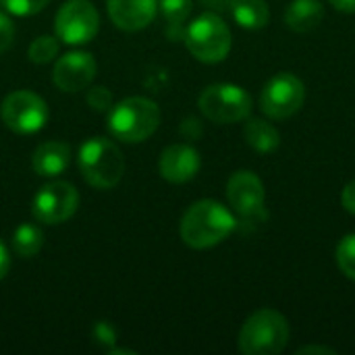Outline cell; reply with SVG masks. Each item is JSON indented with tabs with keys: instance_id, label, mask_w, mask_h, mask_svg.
Here are the masks:
<instances>
[{
	"instance_id": "cell-1",
	"label": "cell",
	"mask_w": 355,
	"mask_h": 355,
	"mask_svg": "<svg viewBox=\"0 0 355 355\" xmlns=\"http://www.w3.org/2000/svg\"><path fill=\"white\" fill-rule=\"evenodd\" d=\"M237 227L233 212L216 200H200L187 208L181 218L179 233L185 245L208 250L225 241Z\"/></svg>"
},
{
	"instance_id": "cell-2",
	"label": "cell",
	"mask_w": 355,
	"mask_h": 355,
	"mask_svg": "<svg viewBox=\"0 0 355 355\" xmlns=\"http://www.w3.org/2000/svg\"><path fill=\"white\" fill-rule=\"evenodd\" d=\"M291 337L287 318L277 310H258L239 331V352L245 355H279Z\"/></svg>"
},
{
	"instance_id": "cell-3",
	"label": "cell",
	"mask_w": 355,
	"mask_h": 355,
	"mask_svg": "<svg viewBox=\"0 0 355 355\" xmlns=\"http://www.w3.org/2000/svg\"><path fill=\"white\" fill-rule=\"evenodd\" d=\"M77 162L81 177L96 189L114 187L125 173V158L121 148L106 137H89L79 148Z\"/></svg>"
},
{
	"instance_id": "cell-4",
	"label": "cell",
	"mask_w": 355,
	"mask_h": 355,
	"mask_svg": "<svg viewBox=\"0 0 355 355\" xmlns=\"http://www.w3.org/2000/svg\"><path fill=\"white\" fill-rule=\"evenodd\" d=\"M160 125V108L148 98H125L110 108L108 129L125 144H139L148 139Z\"/></svg>"
},
{
	"instance_id": "cell-5",
	"label": "cell",
	"mask_w": 355,
	"mask_h": 355,
	"mask_svg": "<svg viewBox=\"0 0 355 355\" xmlns=\"http://www.w3.org/2000/svg\"><path fill=\"white\" fill-rule=\"evenodd\" d=\"M185 46L193 58L206 64L225 60L231 52V29L216 12H204L196 17L185 29Z\"/></svg>"
},
{
	"instance_id": "cell-6",
	"label": "cell",
	"mask_w": 355,
	"mask_h": 355,
	"mask_svg": "<svg viewBox=\"0 0 355 355\" xmlns=\"http://www.w3.org/2000/svg\"><path fill=\"white\" fill-rule=\"evenodd\" d=\"M198 106L208 121L216 125H231L250 119L254 102L252 96L239 85L214 83L200 94Z\"/></svg>"
},
{
	"instance_id": "cell-7",
	"label": "cell",
	"mask_w": 355,
	"mask_h": 355,
	"mask_svg": "<svg viewBox=\"0 0 355 355\" xmlns=\"http://www.w3.org/2000/svg\"><path fill=\"white\" fill-rule=\"evenodd\" d=\"M306 102V85L293 73H279L262 87L260 110L272 121H285L302 110Z\"/></svg>"
},
{
	"instance_id": "cell-8",
	"label": "cell",
	"mask_w": 355,
	"mask_h": 355,
	"mask_svg": "<svg viewBox=\"0 0 355 355\" xmlns=\"http://www.w3.org/2000/svg\"><path fill=\"white\" fill-rule=\"evenodd\" d=\"M56 37L69 46H81L96 37L100 29V15L89 0L64 2L54 19Z\"/></svg>"
},
{
	"instance_id": "cell-9",
	"label": "cell",
	"mask_w": 355,
	"mask_h": 355,
	"mask_svg": "<svg viewBox=\"0 0 355 355\" xmlns=\"http://www.w3.org/2000/svg\"><path fill=\"white\" fill-rule=\"evenodd\" d=\"M0 116L10 131L19 135H31L44 129L48 121V104L37 94L19 89L4 98Z\"/></svg>"
},
{
	"instance_id": "cell-10",
	"label": "cell",
	"mask_w": 355,
	"mask_h": 355,
	"mask_svg": "<svg viewBox=\"0 0 355 355\" xmlns=\"http://www.w3.org/2000/svg\"><path fill=\"white\" fill-rule=\"evenodd\" d=\"M77 206L79 191L75 189V185L67 181H52L35 193L31 212L37 223L60 225L77 212Z\"/></svg>"
},
{
	"instance_id": "cell-11",
	"label": "cell",
	"mask_w": 355,
	"mask_h": 355,
	"mask_svg": "<svg viewBox=\"0 0 355 355\" xmlns=\"http://www.w3.org/2000/svg\"><path fill=\"white\" fill-rule=\"evenodd\" d=\"M264 183L252 171H237L227 183V200L233 212L245 223H258L264 212Z\"/></svg>"
},
{
	"instance_id": "cell-12",
	"label": "cell",
	"mask_w": 355,
	"mask_h": 355,
	"mask_svg": "<svg viewBox=\"0 0 355 355\" xmlns=\"http://www.w3.org/2000/svg\"><path fill=\"white\" fill-rule=\"evenodd\" d=\"M96 69V58L89 52H69L56 60L52 79L58 89L75 94L85 89L94 81Z\"/></svg>"
},
{
	"instance_id": "cell-13",
	"label": "cell",
	"mask_w": 355,
	"mask_h": 355,
	"mask_svg": "<svg viewBox=\"0 0 355 355\" xmlns=\"http://www.w3.org/2000/svg\"><path fill=\"white\" fill-rule=\"evenodd\" d=\"M200 154L196 148L187 144H175L162 150L158 160L160 177L168 183H187L191 181L200 171Z\"/></svg>"
},
{
	"instance_id": "cell-14",
	"label": "cell",
	"mask_w": 355,
	"mask_h": 355,
	"mask_svg": "<svg viewBox=\"0 0 355 355\" xmlns=\"http://www.w3.org/2000/svg\"><path fill=\"white\" fill-rule=\"evenodd\" d=\"M158 10V0H108V15L123 31L148 27Z\"/></svg>"
},
{
	"instance_id": "cell-15",
	"label": "cell",
	"mask_w": 355,
	"mask_h": 355,
	"mask_svg": "<svg viewBox=\"0 0 355 355\" xmlns=\"http://www.w3.org/2000/svg\"><path fill=\"white\" fill-rule=\"evenodd\" d=\"M71 162V148L64 141H44L33 150L31 166L40 177H58Z\"/></svg>"
},
{
	"instance_id": "cell-16",
	"label": "cell",
	"mask_w": 355,
	"mask_h": 355,
	"mask_svg": "<svg viewBox=\"0 0 355 355\" xmlns=\"http://www.w3.org/2000/svg\"><path fill=\"white\" fill-rule=\"evenodd\" d=\"M324 19V6L320 0H293L285 10V23L291 31L308 33L316 29Z\"/></svg>"
},
{
	"instance_id": "cell-17",
	"label": "cell",
	"mask_w": 355,
	"mask_h": 355,
	"mask_svg": "<svg viewBox=\"0 0 355 355\" xmlns=\"http://www.w3.org/2000/svg\"><path fill=\"white\" fill-rule=\"evenodd\" d=\"M229 10L237 25L243 29H264L270 19L268 4L264 0H231Z\"/></svg>"
},
{
	"instance_id": "cell-18",
	"label": "cell",
	"mask_w": 355,
	"mask_h": 355,
	"mask_svg": "<svg viewBox=\"0 0 355 355\" xmlns=\"http://www.w3.org/2000/svg\"><path fill=\"white\" fill-rule=\"evenodd\" d=\"M243 135H245V141L252 150L260 152V154H270L279 148L281 144V133L279 129L264 121V119H250L245 123V129H243Z\"/></svg>"
},
{
	"instance_id": "cell-19",
	"label": "cell",
	"mask_w": 355,
	"mask_h": 355,
	"mask_svg": "<svg viewBox=\"0 0 355 355\" xmlns=\"http://www.w3.org/2000/svg\"><path fill=\"white\" fill-rule=\"evenodd\" d=\"M44 245V233L40 227L31 225V223H23L15 229L12 233V250L17 252V256L21 258H33L40 254Z\"/></svg>"
},
{
	"instance_id": "cell-20",
	"label": "cell",
	"mask_w": 355,
	"mask_h": 355,
	"mask_svg": "<svg viewBox=\"0 0 355 355\" xmlns=\"http://www.w3.org/2000/svg\"><path fill=\"white\" fill-rule=\"evenodd\" d=\"M27 56L35 64H46V62L54 60L58 56V40L52 37V35H40V37H35L29 44V48H27Z\"/></svg>"
},
{
	"instance_id": "cell-21",
	"label": "cell",
	"mask_w": 355,
	"mask_h": 355,
	"mask_svg": "<svg viewBox=\"0 0 355 355\" xmlns=\"http://www.w3.org/2000/svg\"><path fill=\"white\" fill-rule=\"evenodd\" d=\"M158 8H160L162 17L168 21V25L179 27L191 15L193 2L191 0H158Z\"/></svg>"
},
{
	"instance_id": "cell-22",
	"label": "cell",
	"mask_w": 355,
	"mask_h": 355,
	"mask_svg": "<svg viewBox=\"0 0 355 355\" xmlns=\"http://www.w3.org/2000/svg\"><path fill=\"white\" fill-rule=\"evenodd\" d=\"M335 258H337L339 270H341L347 279L355 281V233L345 235V237L339 241L337 252H335Z\"/></svg>"
},
{
	"instance_id": "cell-23",
	"label": "cell",
	"mask_w": 355,
	"mask_h": 355,
	"mask_svg": "<svg viewBox=\"0 0 355 355\" xmlns=\"http://www.w3.org/2000/svg\"><path fill=\"white\" fill-rule=\"evenodd\" d=\"M50 0H0V6L17 17H29L48 6Z\"/></svg>"
},
{
	"instance_id": "cell-24",
	"label": "cell",
	"mask_w": 355,
	"mask_h": 355,
	"mask_svg": "<svg viewBox=\"0 0 355 355\" xmlns=\"http://www.w3.org/2000/svg\"><path fill=\"white\" fill-rule=\"evenodd\" d=\"M87 104L92 110H106L112 106V94L104 85H96L87 92Z\"/></svg>"
},
{
	"instance_id": "cell-25",
	"label": "cell",
	"mask_w": 355,
	"mask_h": 355,
	"mask_svg": "<svg viewBox=\"0 0 355 355\" xmlns=\"http://www.w3.org/2000/svg\"><path fill=\"white\" fill-rule=\"evenodd\" d=\"M15 40V25L10 23V19L0 10V52H6L10 48Z\"/></svg>"
},
{
	"instance_id": "cell-26",
	"label": "cell",
	"mask_w": 355,
	"mask_h": 355,
	"mask_svg": "<svg viewBox=\"0 0 355 355\" xmlns=\"http://www.w3.org/2000/svg\"><path fill=\"white\" fill-rule=\"evenodd\" d=\"M341 204L349 214H355V181L345 185V189L341 193Z\"/></svg>"
},
{
	"instance_id": "cell-27",
	"label": "cell",
	"mask_w": 355,
	"mask_h": 355,
	"mask_svg": "<svg viewBox=\"0 0 355 355\" xmlns=\"http://www.w3.org/2000/svg\"><path fill=\"white\" fill-rule=\"evenodd\" d=\"M96 333H98V341L104 345V343H108V345H112L114 343V337H116V333H114V329L108 324V322H98L96 324Z\"/></svg>"
},
{
	"instance_id": "cell-28",
	"label": "cell",
	"mask_w": 355,
	"mask_h": 355,
	"mask_svg": "<svg viewBox=\"0 0 355 355\" xmlns=\"http://www.w3.org/2000/svg\"><path fill=\"white\" fill-rule=\"evenodd\" d=\"M8 270H10V254H8L6 245L2 243V239H0V281L6 277Z\"/></svg>"
},
{
	"instance_id": "cell-29",
	"label": "cell",
	"mask_w": 355,
	"mask_h": 355,
	"mask_svg": "<svg viewBox=\"0 0 355 355\" xmlns=\"http://www.w3.org/2000/svg\"><path fill=\"white\" fill-rule=\"evenodd\" d=\"M297 354H331L335 355V349L331 347H322V345H306V347H300Z\"/></svg>"
},
{
	"instance_id": "cell-30",
	"label": "cell",
	"mask_w": 355,
	"mask_h": 355,
	"mask_svg": "<svg viewBox=\"0 0 355 355\" xmlns=\"http://www.w3.org/2000/svg\"><path fill=\"white\" fill-rule=\"evenodd\" d=\"M341 12H355V0H329Z\"/></svg>"
},
{
	"instance_id": "cell-31",
	"label": "cell",
	"mask_w": 355,
	"mask_h": 355,
	"mask_svg": "<svg viewBox=\"0 0 355 355\" xmlns=\"http://www.w3.org/2000/svg\"><path fill=\"white\" fill-rule=\"evenodd\" d=\"M206 2H208V6L223 10V8H229V2H231V0H206Z\"/></svg>"
}]
</instances>
